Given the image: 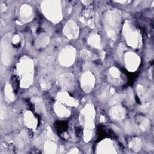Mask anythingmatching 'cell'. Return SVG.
Segmentation results:
<instances>
[{
  "instance_id": "6da1fadb",
  "label": "cell",
  "mask_w": 154,
  "mask_h": 154,
  "mask_svg": "<svg viewBox=\"0 0 154 154\" xmlns=\"http://www.w3.org/2000/svg\"><path fill=\"white\" fill-rule=\"evenodd\" d=\"M56 3L57 2H47V4L44 5L43 10L48 17L52 21H58L61 17L60 7Z\"/></svg>"
},
{
  "instance_id": "d6986e66",
  "label": "cell",
  "mask_w": 154,
  "mask_h": 154,
  "mask_svg": "<svg viewBox=\"0 0 154 154\" xmlns=\"http://www.w3.org/2000/svg\"><path fill=\"white\" fill-rule=\"evenodd\" d=\"M81 54H82V56L83 57H84L85 58H87V59H88V58H90V57H91V52H89V51H86V50L82 51Z\"/></svg>"
},
{
  "instance_id": "30bf717a",
  "label": "cell",
  "mask_w": 154,
  "mask_h": 154,
  "mask_svg": "<svg viewBox=\"0 0 154 154\" xmlns=\"http://www.w3.org/2000/svg\"><path fill=\"white\" fill-rule=\"evenodd\" d=\"M125 111L124 109L120 106H116L112 109L111 115L114 119L121 120L124 117Z\"/></svg>"
},
{
  "instance_id": "9c48e42d",
  "label": "cell",
  "mask_w": 154,
  "mask_h": 154,
  "mask_svg": "<svg viewBox=\"0 0 154 154\" xmlns=\"http://www.w3.org/2000/svg\"><path fill=\"white\" fill-rule=\"evenodd\" d=\"M125 60L128 68L131 70L135 69L138 64V57L135 54L131 52L126 55Z\"/></svg>"
},
{
  "instance_id": "4fadbf2b",
  "label": "cell",
  "mask_w": 154,
  "mask_h": 154,
  "mask_svg": "<svg viewBox=\"0 0 154 154\" xmlns=\"http://www.w3.org/2000/svg\"><path fill=\"white\" fill-rule=\"evenodd\" d=\"M56 111L57 112V114L60 115V116H69V114L68 110L61 105H57Z\"/></svg>"
},
{
  "instance_id": "ac0fdd59",
  "label": "cell",
  "mask_w": 154,
  "mask_h": 154,
  "mask_svg": "<svg viewBox=\"0 0 154 154\" xmlns=\"http://www.w3.org/2000/svg\"><path fill=\"white\" fill-rule=\"evenodd\" d=\"M110 73L114 78H118L120 75L119 70L116 68H112L111 69H110Z\"/></svg>"
},
{
  "instance_id": "ffe728a7",
  "label": "cell",
  "mask_w": 154,
  "mask_h": 154,
  "mask_svg": "<svg viewBox=\"0 0 154 154\" xmlns=\"http://www.w3.org/2000/svg\"><path fill=\"white\" fill-rule=\"evenodd\" d=\"M133 149L134 150H137V148H139L140 147V142L139 141H137V140H135L133 143Z\"/></svg>"
},
{
  "instance_id": "7c38bea8",
  "label": "cell",
  "mask_w": 154,
  "mask_h": 154,
  "mask_svg": "<svg viewBox=\"0 0 154 154\" xmlns=\"http://www.w3.org/2000/svg\"><path fill=\"white\" fill-rule=\"evenodd\" d=\"M89 43L95 47H100V39L97 35L91 36V37L89 38Z\"/></svg>"
},
{
  "instance_id": "5b68a950",
  "label": "cell",
  "mask_w": 154,
  "mask_h": 154,
  "mask_svg": "<svg viewBox=\"0 0 154 154\" xmlns=\"http://www.w3.org/2000/svg\"><path fill=\"white\" fill-rule=\"evenodd\" d=\"M125 35L129 45L134 47H136L138 45V34L135 29H133L129 24H126L125 27Z\"/></svg>"
},
{
  "instance_id": "3957f363",
  "label": "cell",
  "mask_w": 154,
  "mask_h": 154,
  "mask_svg": "<svg viewBox=\"0 0 154 154\" xmlns=\"http://www.w3.org/2000/svg\"><path fill=\"white\" fill-rule=\"evenodd\" d=\"M75 52L73 48H66L63 49L60 54L59 59L61 64L64 66H69L74 61Z\"/></svg>"
},
{
  "instance_id": "7a4b0ae2",
  "label": "cell",
  "mask_w": 154,
  "mask_h": 154,
  "mask_svg": "<svg viewBox=\"0 0 154 154\" xmlns=\"http://www.w3.org/2000/svg\"><path fill=\"white\" fill-rule=\"evenodd\" d=\"M19 70H20V73L22 75V82H25V85L29 84L32 79L31 62L29 60H24L23 62H21Z\"/></svg>"
},
{
  "instance_id": "8992f818",
  "label": "cell",
  "mask_w": 154,
  "mask_h": 154,
  "mask_svg": "<svg viewBox=\"0 0 154 154\" xmlns=\"http://www.w3.org/2000/svg\"><path fill=\"white\" fill-rule=\"evenodd\" d=\"M64 34L70 38H75L78 36V26L73 21H69L67 23L64 30Z\"/></svg>"
},
{
  "instance_id": "277c9868",
  "label": "cell",
  "mask_w": 154,
  "mask_h": 154,
  "mask_svg": "<svg viewBox=\"0 0 154 154\" xmlns=\"http://www.w3.org/2000/svg\"><path fill=\"white\" fill-rule=\"evenodd\" d=\"M6 37H4L1 42V59L4 64H8L11 62V50L9 40Z\"/></svg>"
},
{
  "instance_id": "8fae6325",
  "label": "cell",
  "mask_w": 154,
  "mask_h": 154,
  "mask_svg": "<svg viewBox=\"0 0 154 154\" xmlns=\"http://www.w3.org/2000/svg\"><path fill=\"white\" fill-rule=\"evenodd\" d=\"M59 97L61 100H63V102L66 103V104H68V105H75L76 104V102L75 101L70 98L67 94L66 93H61V94H60L59 96Z\"/></svg>"
},
{
  "instance_id": "9a60e30c",
  "label": "cell",
  "mask_w": 154,
  "mask_h": 154,
  "mask_svg": "<svg viewBox=\"0 0 154 154\" xmlns=\"http://www.w3.org/2000/svg\"><path fill=\"white\" fill-rule=\"evenodd\" d=\"M22 10V16L23 18H28L31 15V8L28 6H23Z\"/></svg>"
},
{
  "instance_id": "52a82bcc",
  "label": "cell",
  "mask_w": 154,
  "mask_h": 154,
  "mask_svg": "<svg viewBox=\"0 0 154 154\" xmlns=\"http://www.w3.org/2000/svg\"><path fill=\"white\" fill-rule=\"evenodd\" d=\"M59 82L62 87L66 89H70L73 86V77L70 73L62 74L59 78Z\"/></svg>"
},
{
  "instance_id": "e0dca14e",
  "label": "cell",
  "mask_w": 154,
  "mask_h": 154,
  "mask_svg": "<svg viewBox=\"0 0 154 154\" xmlns=\"http://www.w3.org/2000/svg\"><path fill=\"white\" fill-rule=\"evenodd\" d=\"M5 94L7 96V97L9 98V99H12L13 98V95L12 94V91L11 90V87L10 85H7L5 87Z\"/></svg>"
},
{
  "instance_id": "5bb4252c",
  "label": "cell",
  "mask_w": 154,
  "mask_h": 154,
  "mask_svg": "<svg viewBox=\"0 0 154 154\" xmlns=\"http://www.w3.org/2000/svg\"><path fill=\"white\" fill-rule=\"evenodd\" d=\"M35 119L34 117H32V115L28 112V114H26V117H25V121L29 127H34L35 126Z\"/></svg>"
},
{
  "instance_id": "2e32d148",
  "label": "cell",
  "mask_w": 154,
  "mask_h": 154,
  "mask_svg": "<svg viewBox=\"0 0 154 154\" xmlns=\"http://www.w3.org/2000/svg\"><path fill=\"white\" fill-rule=\"evenodd\" d=\"M45 149L47 153H54L56 150V146L52 143H47L45 144Z\"/></svg>"
},
{
  "instance_id": "ba28073f",
  "label": "cell",
  "mask_w": 154,
  "mask_h": 154,
  "mask_svg": "<svg viewBox=\"0 0 154 154\" xmlns=\"http://www.w3.org/2000/svg\"><path fill=\"white\" fill-rule=\"evenodd\" d=\"M94 81V78L90 73L87 72L84 74L81 79V84L84 90L86 91H90L93 87Z\"/></svg>"
}]
</instances>
